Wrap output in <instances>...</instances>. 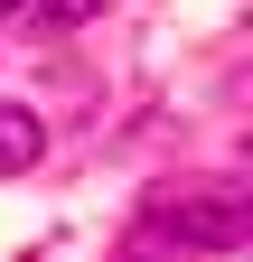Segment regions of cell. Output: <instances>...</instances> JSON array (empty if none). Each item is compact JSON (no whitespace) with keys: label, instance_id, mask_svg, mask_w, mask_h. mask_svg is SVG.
I'll use <instances>...</instances> for the list:
<instances>
[{"label":"cell","instance_id":"obj_1","mask_svg":"<svg viewBox=\"0 0 253 262\" xmlns=\"http://www.w3.org/2000/svg\"><path fill=\"white\" fill-rule=\"evenodd\" d=\"M141 225H150L160 244H178V253H235V244L253 234V196H244L235 178L150 187V196H141Z\"/></svg>","mask_w":253,"mask_h":262},{"label":"cell","instance_id":"obj_2","mask_svg":"<svg viewBox=\"0 0 253 262\" xmlns=\"http://www.w3.org/2000/svg\"><path fill=\"white\" fill-rule=\"evenodd\" d=\"M47 159V122L28 113V103H0V178L10 169H38Z\"/></svg>","mask_w":253,"mask_h":262},{"label":"cell","instance_id":"obj_3","mask_svg":"<svg viewBox=\"0 0 253 262\" xmlns=\"http://www.w3.org/2000/svg\"><path fill=\"white\" fill-rule=\"evenodd\" d=\"M94 10H103V0H19L10 19H28V28H38V38H56V28H85Z\"/></svg>","mask_w":253,"mask_h":262},{"label":"cell","instance_id":"obj_4","mask_svg":"<svg viewBox=\"0 0 253 262\" xmlns=\"http://www.w3.org/2000/svg\"><path fill=\"white\" fill-rule=\"evenodd\" d=\"M10 10H19V0H0V19H10Z\"/></svg>","mask_w":253,"mask_h":262}]
</instances>
